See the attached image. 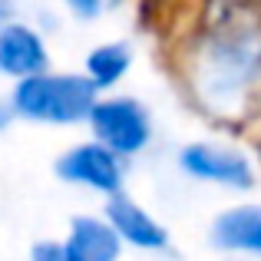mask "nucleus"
<instances>
[{
	"label": "nucleus",
	"instance_id": "nucleus-4",
	"mask_svg": "<svg viewBox=\"0 0 261 261\" xmlns=\"http://www.w3.org/2000/svg\"><path fill=\"white\" fill-rule=\"evenodd\" d=\"M86 133L119 159L133 162L146 155L155 142V116L139 96L133 93H99L86 116Z\"/></svg>",
	"mask_w": 261,
	"mask_h": 261
},
{
	"label": "nucleus",
	"instance_id": "nucleus-9",
	"mask_svg": "<svg viewBox=\"0 0 261 261\" xmlns=\"http://www.w3.org/2000/svg\"><path fill=\"white\" fill-rule=\"evenodd\" d=\"M133 66H136V43L126 37H116V40H99V43L89 46L80 73L99 96V93H116L133 73Z\"/></svg>",
	"mask_w": 261,
	"mask_h": 261
},
{
	"label": "nucleus",
	"instance_id": "nucleus-13",
	"mask_svg": "<svg viewBox=\"0 0 261 261\" xmlns=\"http://www.w3.org/2000/svg\"><path fill=\"white\" fill-rule=\"evenodd\" d=\"M13 122H17V119H13V109H10V102H7V96H0V136H4L7 129L13 126Z\"/></svg>",
	"mask_w": 261,
	"mask_h": 261
},
{
	"label": "nucleus",
	"instance_id": "nucleus-10",
	"mask_svg": "<svg viewBox=\"0 0 261 261\" xmlns=\"http://www.w3.org/2000/svg\"><path fill=\"white\" fill-rule=\"evenodd\" d=\"M63 245L83 261H122L126 248H122L119 235L113 225L106 222L102 212H80L66 222Z\"/></svg>",
	"mask_w": 261,
	"mask_h": 261
},
{
	"label": "nucleus",
	"instance_id": "nucleus-2",
	"mask_svg": "<svg viewBox=\"0 0 261 261\" xmlns=\"http://www.w3.org/2000/svg\"><path fill=\"white\" fill-rule=\"evenodd\" d=\"M7 102L13 109L17 122L50 129H73L83 126L89 109L96 102V89L83 80L80 70H50L33 73L27 80L10 83Z\"/></svg>",
	"mask_w": 261,
	"mask_h": 261
},
{
	"label": "nucleus",
	"instance_id": "nucleus-5",
	"mask_svg": "<svg viewBox=\"0 0 261 261\" xmlns=\"http://www.w3.org/2000/svg\"><path fill=\"white\" fill-rule=\"evenodd\" d=\"M53 175L70 189H80L86 195H96L106 202L116 192H126L129 178V162L119 159L116 152H109L106 146H99L96 139H80L70 142L53 162Z\"/></svg>",
	"mask_w": 261,
	"mask_h": 261
},
{
	"label": "nucleus",
	"instance_id": "nucleus-11",
	"mask_svg": "<svg viewBox=\"0 0 261 261\" xmlns=\"http://www.w3.org/2000/svg\"><path fill=\"white\" fill-rule=\"evenodd\" d=\"M122 0H60V7H63L66 17H73L76 23H96V20H102L106 13L119 10Z\"/></svg>",
	"mask_w": 261,
	"mask_h": 261
},
{
	"label": "nucleus",
	"instance_id": "nucleus-12",
	"mask_svg": "<svg viewBox=\"0 0 261 261\" xmlns=\"http://www.w3.org/2000/svg\"><path fill=\"white\" fill-rule=\"evenodd\" d=\"M27 261H83V258L73 255V251L63 245V238H40V242L30 245Z\"/></svg>",
	"mask_w": 261,
	"mask_h": 261
},
{
	"label": "nucleus",
	"instance_id": "nucleus-7",
	"mask_svg": "<svg viewBox=\"0 0 261 261\" xmlns=\"http://www.w3.org/2000/svg\"><path fill=\"white\" fill-rule=\"evenodd\" d=\"M53 66L50 37L27 17H10L0 27V80L17 83Z\"/></svg>",
	"mask_w": 261,
	"mask_h": 261
},
{
	"label": "nucleus",
	"instance_id": "nucleus-14",
	"mask_svg": "<svg viewBox=\"0 0 261 261\" xmlns=\"http://www.w3.org/2000/svg\"><path fill=\"white\" fill-rule=\"evenodd\" d=\"M10 17H17V13H13V7H10V0H0V27H4Z\"/></svg>",
	"mask_w": 261,
	"mask_h": 261
},
{
	"label": "nucleus",
	"instance_id": "nucleus-15",
	"mask_svg": "<svg viewBox=\"0 0 261 261\" xmlns=\"http://www.w3.org/2000/svg\"><path fill=\"white\" fill-rule=\"evenodd\" d=\"M228 261H242V258H228Z\"/></svg>",
	"mask_w": 261,
	"mask_h": 261
},
{
	"label": "nucleus",
	"instance_id": "nucleus-6",
	"mask_svg": "<svg viewBox=\"0 0 261 261\" xmlns=\"http://www.w3.org/2000/svg\"><path fill=\"white\" fill-rule=\"evenodd\" d=\"M99 212L106 215V222L113 225V231L119 235L122 248H129V251L162 255V251H169V245H172L169 225L162 222L152 208H146L136 195H129V192L109 195Z\"/></svg>",
	"mask_w": 261,
	"mask_h": 261
},
{
	"label": "nucleus",
	"instance_id": "nucleus-1",
	"mask_svg": "<svg viewBox=\"0 0 261 261\" xmlns=\"http://www.w3.org/2000/svg\"><path fill=\"white\" fill-rule=\"evenodd\" d=\"M189 96L212 119H238L261 93V20L235 10L198 33L182 66Z\"/></svg>",
	"mask_w": 261,
	"mask_h": 261
},
{
	"label": "nucleus",
	"instance_id": "nucleus-3",
	"mask_svg": "<svg viewBox=\"0 0 261 261\" xmlns=\"http://www.w3.org/2000/svg\"><path fill=\"white\" fill-rule=\"evenodd\" d=\"M175 166L189 182L231 192V195H248L258 185L261 172L248 146L235 139H218V136H202L178 146Z\"/></svg>",
	"mask_w": 261,
	"mask_h": 261
},
{
	"label": "nucleus",
	"instance_id": "nucleus-8",
	"mask_svg": "<svg viewBox=\"0 0 261 261\" xmlns=\"http://www.w3.org/2000/svg\"><path fill=\"white\" fill-rule=\"evenodd\" d=\"M208 245L225 258L261 261V205L242 198L218 208L208 222Z\"/></svg>",
	"mask_w": 261,
	"mask_h": 261
}]
</instances>
